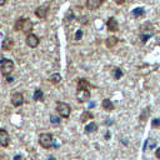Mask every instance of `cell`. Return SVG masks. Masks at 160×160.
<instances>
[{
  "mask_svg": "<svg viewBox=\"0 0 160 160\" xmlns=\"http://www.w3.org/2000/svg\"><path fill=\"white\" fill-rule=\"evenodd\" d=\"M14 68H15L14 61L10 60V59H2V60L0 61V71H1V74H2L4 76L10 75V74L14 71Z\"/></svg>",
  "mask_w": 160,
  "mask_h": 160,
  "instance_id": "1",
  "label": "cell"
},
{
  "mask_svg": "<svg viewBox=\"0 0 160 160\" xmlns=\"http://www.w3.org/2000/svg\"><path fill=\"white\" fill-rule=\"evenodd\" d=\"M39 144L44 149H50L54 146V138L49 132H44L39 135Z\"/></svg>",
  "mask_w": 160,
  "mask_h": 160,
  "instance_id": "2",
  "label": "cell"
},
{
  "mask_svg": "<svg viewBox=\"0 0 160 160\" xmlns=\"http://www.w3.org/2000/svg\"><path fill=\"white\" fill-rule=\"evenodd\" d=\"M56 111H58V114H59L60 118L68 119L70 116V114H71V108H70L69 104L62 102V101H59L56 104Z\"/></svg>",
  "mask_w": 160,
  "mask_h": 160,
  "instance_id": "3",
  "label": "cell"
},
{
  "mask_svg": "<svg viewBox=\"0 0 160 160\" xmlns=\"http://www.w3.org/2000/svg\"><path fill=\"white\" fill-rule=\"evenodd\" d=\"M90 99V91L89 89H80L76 91V100L79 102H86Z\"/></svg>",
  "mask_w": 160,
  "mask_h": 160,
  "instance_id": "4",
  "label": "cell"
},
{
  "mask_svg": "<svg viewBox=\"0 0 160 160\" xmlns=\"http://www.w3.org/2000/svg\"><path fill=\"white\" fill-rule=\"evenodd\" d=\"M11 104L18 108V106H21L24 104V95L21 92H15L11 95Z\"/></svg>",
  "mask_w": 160,
  "mask_h": 160,
  "instance_id": "5",
  "label": "cell"
},
{
  "mask_svg": "<svg viewBox=\"0 0 160 160\" xmlns=\"http://www.w3.org/2000/svg\"><path fill=\"white\" fill-rule=\"evenodd\" d=\"M10 144V135L5 129H0V145L6 148Z\"/></svg>",
  "mask_w": 160,
  "mask_h": 160,
  "instance_id": "6",
  "label": "cell"
},
{
  "mask_svg": "<svg viewBox=\"0 0 160 160\" xmlns=\"http://www.w3.org/2000/svg\"><path fill=\"white\" fill-rule=\"evenodd\" d=\"M106 29H108L109 31H111V32L119 31V24H118V21H116L115 18H110V19L106 21Z\"/></svg>",
  "mask_w": 160,
  "mask_h": 160,
  "instance_id": "7",
  "label": "cell"
},
{
  "mask_svg": "<svg viewBox=\"0 0 160 160\" xmlns=\"http://www.w3.org/2000/svg\"><path fill=\"white\" fill-rule=\"evenodd\" d=\"M39 38L35 35V34H28L26 36V44L30 46V48H36L39 45Z\"/></svg>",
  "mask_w": 160,
  "mask_h": 160,
  "instance_id": "8",
  "label": "cell"
},
{
  "mask_svg": "<svg viewBox=\"0 0 160 160\" xmlns=\"http://www.w3.org/2000/svg\"><path fill=\"white\" fill-rule=\"evenodd\" d=\"M48 10H49V6H48V5H41V6H39V8L35 10V15H36L39 19H44V18L48 15Z\"/></svg>",
  "mask_w": 160,
  "mask_h": 160,
  "instance_id": "9",
  "label": "cell"
},
{
  "mask_svg": "<svg viewBox=\"0 0 160 160\" xmlns=\"http://www.w3.org/2000/svg\"><path fill=\"white\" fill-rule=\"evenodd\" d=\"M104 0H86V8L89 10H96L101 6Z\"/></svg>",
  "mask_w": 160,
  "mask_h": 160,
  "instance_id": "10",
  "label": "cell"
},
{
  "mask_svg": "<svg viewBox=\"0 0 160 160\" xmlns=\"http://www.w3.org/2000/svg\"><path fill=\"white\" fill-rule=\"evenodd\" d=\"M14 45H15V42H14V40H12L11 38H6V39L2 41V49H4L5 51H11L12 48H14Z\"/></svg>",
  "mask_w": 160,
  "mask_h": 160,
  "instance_id": "11",
  "label": "cell"
},
{
  "mask_svg": "<svg viewBox=\"0 0 160 160\" xmlns=\"http://www.w3.org/2000/svg\"><path fill=\"white\" fill-rule=\"evenodd\" d=\"M101 106L105 111H112L114 110V102L110 99H104L101 101Z\"/></svg>",
  "mask_w": 160,
  "mask_h": 160,
  "instance_id": "12",
  "label": "cell"
},
{
  "mask_svg": "<svg viewBox=\"0 0 160 160\" xmlns=\"http://www.w3.org/2000/svg\"><path fill=\"white\" fill-rule=\"evenodd\" d=\"M89 88H92V85L86 79H79L78 80V86H76L78 90H80V89H89Z\"/></svg>",
  "mask_w": 160,
  "mask_h": 160,
  "instance_id": "13",
  "label": "cell"
},
{
  "mask_svg": "<svg viewBox=\"0 0 160 160\" xmlns=\"http://www.w3.org/2000/svg\"><path fill=\"white\" fill-rule=\"evenodd\" d=\"M92 119H94V114H92L91 111H89V110L82 111L81 115H80V121H81V122H85V121L92 120Z\"/></svg>",
  "mask_w": 160,
  "mask_h": 160,
  "instance_id": "14",
  "label": "cell"
},
{
  "mask_svg": "<svg viewBox=\"0 0 160 160\" xmlns=\"http://www.w3.org/2000/svg\"><path fill=\"white\" fill-rule=\"evenodd\" d=\"M32 30V21L30 19H25L24 20V25H22V31L26 34H30V31Z\"/></svg>",
  "mask_w": 160,
  "mask_h": 160,
  "instance_id": "15",
  "label": "cell"
},
{
  "mask_svg": "<svg viewBox=\"0 0 160 160\" xmlns=\"http://www.w3.org/2000/svg\"><path fill=\"white\" fill-rule=\"evenodd\" d=\"M118 41H119V39L116 38V36H109L106 40H105V44H106V46L108 48H114L116 44H118Z\"/></svg>",
  "mask_w": 160,
  "mask_h": 160,
  "instance_id": "16",
  "label": "cell"
},
{
  "mask_svg": "<svg viewBox=\"0 0 160 160\" xmlns=\"http://www.w3.org/2000/svg\"><path fill=\"white\" fill-rule=\"evenodd\" d=\"M98 130V125L92 121V122H90V124H88L86 126H85V134H91V132H95Z\"/></svg>",
  "mask_w": 160,
  "mask_h": 160,
  "instance_id": "17",
  "label": "cell"
},
{
  "mask_svg": "<svg viewBox=\"0 0 160 160\" xmlns=\"http://www.w3.org/2000/svg\"><path fill=\"white\" fill-rule=\"evenodd\" d=\"M49 80H50V82H51V84L58 85V84L60 82V80H61V76H60V74H59V72H54V74H51V75H50Z\"/></svg>",
  "mask_w": 160,
  "mask_h": 160,
  "instance_id": "18",
  "label": "cell"
},
{
  "mask_svg": "<svg viewBox=\"0 0 160 160\" xmlns=\"http://www.w3.org/2000/svg\"><path fill=\"white\" fill-rule=\"evenodd\" d=\"M32 99L36 100V101H42L44 100V92H42V90L41 89H36L35 92H34V95H32Z\"/></svg>",
  "mask_w": 160,
  "mask_h": 160,
  "instance_id": "19",
  "label": "cell"
},
{
  "mask_svg": "<svg viewBox=\"0 0 160 160\" xmlns=\"http://www.w3.org/2000/svg\"><path fill=\"white\" fill-rule=\"evenodd\" d=\"M149 115H150V108H145L142 111H141V114H140V116H139V120H140V122H144L148 118H149Z\"/></svg>",
  "mask_w": 160,
  "mask_h": 160,
  "instance_id": "20",
  "label": "cell"
},
{
  "mask_svg": "<svg viewBox=\"0 0 160 160\" xmlns=\"http://www.w3.org/2000/svg\"><path fill=\"white\" fill-rule=\"evenodd\" d=\"M24 20H25V18H20V19L16 20V22H15V25H14V30H15V31H22Z\"/></svg>",
  "mask_w": 160,
  "mask_h": 160,
  "instance_id": "21",
  "label": "cell"
},
{
  "mask_svg": "<svg viewBox=\"0 0 160 160\" xmlns=\"http://www.w3.org/2000/svg\"><path fill=\"white\" fill-rule=\"evenodd\" d=\"M144 14H145V10H144L142 8H136V9H134V10H132V15H134L135 18L142 16Z\"/></svg>",
  "mask_w": 160,
  "mask_h": 160,
  "instance_id": "22",
  "label": "cell"
},
{
  "mask_svg": "<svg viewBox=\"0 0 160 160\" xmlns=\"http://www.w3.org/2000/svg\"><path fill=\"white\" fill-rule=\"evenodd\" d=\"M50 122H51L52 125H59V124L61 122V120H60V118H59V116L50 115Z\"/></svg>",
  "mask_w": 160,
  "mask_h": 160,
  "instance_id": "23",
  "label": "cell"
},
{
  "mask_svg": "<svg viewBox=\"0 0 160 160\" xmlns=\"http://www.w3.org/2000/svg\"><path fill=\"white\" fill-rule=\"evenodd\" d=\"M112 75H114V78L118 80V79H120V78L122 76V71H121L119 68H115L114 71H112Z\"/></svg>",
  "mask_w": 160,
  "mask_h": 160,
  "instance_id": "24",
  "label": "cell"
},
{
  "mask_svg": "<svg viewBox=\"0 0 160 160\" xmlns=\"http://www.w3.org/2000/svg\"><path fill=\"white\" fill-rule=\"evenodd\" d=\"M151 126L152 128H160V119H154L151 121Z\"/></svg>",
  "mask_w": 160,
  "mask_h": 160,
  "instance_id": "25",
  "label": "cell"
},
{
  "mask_svg": "<svg viewBox=\"0 0 160 160\" xmlns=\"http://www.w3.org/2000/svg\"><path fill=\"white\" fill-rule=\"evenodd\" d=\"M71 19H74V15H72L71 11H69L68 15H66V18H65V20H66V22H69V21H71Z\"/></svg>",
  "mask_w": 160,
  "mask_h": 160,
  "instance_id": "26",
  "label": "cell"
},
{
  "mask_svg": "<svg viewBox=\"0 0 160 160\" xmlns=\"http://www.w3.org/2000/svg\"><path fill=\"white\" fill-rule=\"evenodd\" d=\"M81 35H82V31H81V30H78V32H76V35H75V40H80Z\"/></svg>",
  "mask_w": 160,
  "mask_h": 160,
  "instance_id": "27",
  "label": "cell"
},
{
  "mask_svg": "<svg viewBox=\"0 0 160 160\" xmlns=\"http://www.w3.org/2000/svg\"><path fill=\"white\" fill-rule=\"evenodd\" d=\"M155 156L158 158V160H160V148L156 149V151H155Z\"/></svg>",
  "mask_w": 160,
  "mask_h": 160,
  "instance_id": "28",
  "label": "cell"
},
{
  "mask_svg": "<svg viewBox=\"0 0 160 160\" xmlns=\"http://www.w3.org/2000/svg\"><path fill=\"white\" fill-rule=\"evenodd\" d=\"M5 78H6V81H8V82H11V81L14 80V79H12L11 76H9V75H8V76H5Z\"/></svg>",
  "mask_w": 160,
  "mask_h": 160,
  "instance_id": "29",
  "label": "cell"
},
{
  "mask_svg": "<svg viewBox=\"0 0 160 160\" xmlns=\"http://www.w3.org/2000/svg\"><path fill=\"white\" fill-rule=\"evenodd\" d=\"M5 2H6V0H0V6H2Z\"/></svg>",
  "mask_w": 160,
  "mask_h": 160,
  "instance_id": "30",
  "label": "cell"
},
{
  "mask_svg": "<svg viewBox=\"0 0 160 160\" xmlns=\"http://www.w3.org/2000/svg\"><path fill=\"white\" fill-rule=\"evenodd\" d=\"M49 160H56V159H55V158H50Z\"/></svg>",
  "mask_w": 160,
  "mask_h": 160,
  "instance_id": "31",
  "label": "cell"
}]
</instances>
